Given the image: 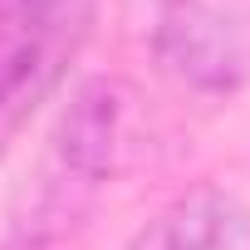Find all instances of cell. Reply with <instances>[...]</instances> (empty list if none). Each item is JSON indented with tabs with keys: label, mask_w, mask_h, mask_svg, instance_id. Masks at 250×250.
<instances>
[{
	"label": "cell",
	"mask_w": 250,
	"mask_h": 250,
	"mask_svg": "<svg viewBox=\"0 0 250 250\" xmlns=\"http://www.w3.org/2000/svg\"><path fill=\"white\" fill-rule=\"evenodd\" d=\"M93 25V0H0V147L59 83Z\"/></svg>",
	"instance_id": "obj_1"
},
{
	"label": "cell",
	"mask_w": 250,
	"mask_h": 250,
	"mask_svg": "<svg viewBox=\"0 0 250 250\" xmlns=\"http://www.w3.org/2000/svg\"><path fill=\"white\" fill-rule=\"evenodd\" d=\"M133 250H250V201L226 187H191L138 235Z\"/></svg>",
	"instance_id": "obj_4"
},
{
	"label": "cell",
	"mask_w": 250,
	"mask_h": 250,
	"mask_svg": "<svg viewBox=\"0 0 250 250\" xmlns=\"http://www.w3.org/2000/svg\"><path fill=\"white\" fill-rule=\"evenodd\" d=\"M152 54L191 93H235L250 83V0H162Z\"/></svg>",
	"instance_id": "obj_2"
},
{
	"label": "cell",
	"mask_w": 250,
	"mask_h": 250,
	"mask_svg": "<svg viewBox=\"0 0 250 250\" xmlns=\"http://www.w3.org/2000/svg\"><path fill=\"white\" fill-rule=\"evenodd\" d=\"M123 123H128V88L118 79L79 83V93L69 98L59 128H54L49 172L74 182V187H83V191H98L118 167Z\"/></svg>",
	"instance_id": "obj_3"
}]
</instances>
